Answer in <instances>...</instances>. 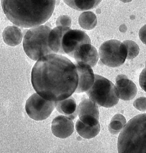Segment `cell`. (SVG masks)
<instances>
[{
    "label": "cell",
    "mask_w": 146,
    "mask_h": 153,
    "mask_svg": "<svg viewBox=\"0 0 146 153\" xmlns=\"http://www.w3.org/2000/svg\"><path fill=\"white\" fill-rule=\"evenodd\" d=\"M31 78L36 92L54 102L71 96L78 83L75 64L66 56L56 54L47 55L36 61Z\"/></svg>",
    "instance_id": "6da1fadb"
},
{
    "label": "cell",
    "mask_w": 146,
    "mask_h": 153,
    "mask_svg": "<svg viewBox=\"0 0 146 153\" xmlns=\"http://www.w3.org/2000/svg\"><path fill=\"white\" fill-rule=\"evenodd\" d=\"M4 14L16 25L25 28L41 25L49 19L55 8L56 1L3 0Z\"/></svg>",
    "instance_id": "7a4b0ae2"
},
{
    "label": "cell",
    "mask_w": 146,
    "mask_h": 153,
    "mask_svg": "<svg viewBox=\"0 0 146 153\" xmlns=\"http://www.w3.org/2000/svg\"><path fill=\"white\" fill-rule=\"evenodd\" d=\"M117 148L119 153H146V114L127 123L119 134Z\"/></svg>",
    "instance_id": "3957f363"
},
{
    "label": "cell",
    "mask_w": 146,
    "mask_h": 153,
    "mask_svg": "<svg viewBox=\"0 0 146 153\" xmlns=\"http://www.w3.org/2000/svg\"><path fill=\"white\" fill-rule=\"evenodd\" d=\"M51 28L45 25L35 27L28 30L23 38V46L28 57L37 61L41 57L54 54L49 48L48 36Z\"/></svg>",
    "instance_id": "277c9868"
},
{
    "label": "cell",
    "mask_w": 146,
    "mask_h": 153,
    "mask_svg": "<svg viewBox=\"0 0 146 153\" xmlns=\"http://www.w3.org/2000/svg\"><path fill=\"white\" fill-rule=\"evenodd\" d=\"M86 92L89 99L98 105L106 108L115 106L120 99L115 85L109 79L98 74H95L92 87Z\"/></svg>",
    "instance_id": "5b68a950"
},
{
    "label": "cell",
    "mask_w": 146,
    "mask_h": 153,
    "mask_svg": "<svg viewBox=\"0 0 146 153\" xmlns=\"http://www.w3.org/2000/svg\"><path fill=\"white\" fill-rule=\"evenodd\" d=\"M98 53L101 62L109 67H118L127 59V48L123 43L118 40L105 41L99 48Z\"/></svg>",
    "instance_id": "8992f818"
},
{
    "label": "cell",
    "mask_w": 146,
    "mask_h": 153,
    "mask_svg": "<svg viewBox=\"0 0 146 153\" xmlns=\"http://www.w3.org/2000/svg\"><path fill=\"white\" fill-rule=\"evenodd\" d=\"M55 108L54 101L48 100L36 92L28 99L25 106L28 116L31 119L37 121L47 119Z\"/></svg>",
    "instance_id": "52a82bcc"
},
{
    "label": "cell",
    "mask_w": 146,
    "mask_h": 153,
    "mask_svg": "<svg viewBox=\"0 0 146 153\" xmlns=\"http://www.w3.org/2000/svg\"><path fill=\"white\" fill-rule=\"evenodd\" d=\"M91 44L90 38L84 31L77 29H70L64 34L62 46L65 54L73 58L74 51L81 45Z\"/></svg>",
    "instance_id": "ba28073f"
},
{
    "label": "cell",
    "mask_w": 146,
    "mask_h": 153,
    "mask_svg": "<svg viewBox=\"0 0 146 153\" xmlns=\"http://www.w3.org/2000/svg\"><path fill=\"white\" fill-rule=\"evenodd\" d=\"M98 105L92 100H83L78 106L79 119L84 123L91 126L99 123V112Z\"/></svg>",
    "instance_id": "9c48e42d"
},
{
    "label": "cell",
    "mask_w": 146,
    "mask_h": 153,
    "mask_svg": "<svg viewBox=\"0 0 146 153\" xmlns=\"http://www.w3.org/2000/svg\"><path fill=\"white\" fill-rule=\"evenodd\" d=\"M78 75V83L75 93L86 92L92 87L95 79L92 67L85 63L76 62L74 63Z\"/></svg>",
    "instance_id": "30bf717a"
},
{
    "label": "cell",
    "mask_w": 146,
    "mask_h": 153,
    "mask_svg": "<svg viewBox=\"0 0 146 153\" xmlns=\"http://www.w3.org/2000/svg\"><path fill=\"white\" fill-rule=\"evenodd\" d=\"M73 58L76 62L85 63L94 67L97 64L99 59L97 50L90 44L81 45L76 49Z\"/></svg>",
    "instance_id": "8fae6325"
},
{
    "label": "cell",
    "mask_w": 146,
    "mask_h": 153,
    "mask_svg": "<svg viewBox=\"0 0 146 153\" xmlns=\"http://www.w3.org/2000/svg\"><path fill=\"white\" fill-rule=\"evenodd\" d=\"M72 120L67 116L60 115L53 120L51 125L52 134L60 139L69 137L74 131V125Z\"/></svg>",
    "instance_id": "7c38bea8"
},
{
    "label": "cell",
    "mask_w": 146,
    "mask_h": 153,
    "mask_svg": "<svg viewBox=\"0 0 146 153\" xmlns=\"http://www.w3.org/2000/svg\"><path fill=\"white\" fill-rule=\"evenodd\" d=\"M71 28L57 26L51 30L48 36L49 47L54 54H65L62 46L63 37Z\"/></svg>",
    "instance_id": "4fadbf2b"
},
{
    "label": "cell",
    "mask_w": 146,
    "mask_h": 153,
    "mask_svg": "<svg viewBox=\"0 0 146 153\" xmlns=\"http://www.w3.org/2000/svg\"><path fill=\"white\" fill-rule=\"evenodd\" d=\"M115 86L118 91L119 98L122 100H132L136 96L137 86L127 77L116 81Z\"/></svg>",
    "instance_id": "5bb4252c"
},
{
    "label": "cell",
    "mask_w": 146,
    "mask_h": 153,
    "mask_svg": "<svg viewBox=\"0 0 146 153\" xmlns=\"http://www.w3.org/2000/svg\"><path fill=\"white\" fill-rule=\"evenodd\" d=\"M3 41L10 46H18L23 39L22 31L18 27L9 26L7 27L2 33Z\"/></svg>",
    "instance_id": "9a60e30c"
},
{
    "label": "cell",
    "mask_w": 146,
    "mask_h": 153,
    "mask_svg": "<svg viewBox=\"0 0 146 153\" xmlns=\"http://www.w3.org/2000/svg\"><path fill=\"white\" fill-rule=\"evenodd\" d=\"M75 128L80 136L84 139H91L95 137L100 132V124L91 126L84 123L79 119L76 121Z\"/></svg>",
    "instance_id": "2e32d148"
},
{
    "label": "cell",
    "mask_w": 146,
    "mask_h": 153,
    "mask_svg": "<svg viewBox=\"0 0 146 153\" xmlns=\"http://www.w3.org/2000/svg\"><path fill=\"white\" fill-rule=\"evenodd\" d=\"M55 105L58 112L67 116L73 114L78 109L75 99L72 96L63 100L55 101Z\"/></svg>",
    "instance_id": "e0dca14e"
},
{
    "label": "cell",
    "mask_w": 146,
    "mask_h": 153,
    "mask_svg": "<svg viewBox=\"0 0 146 153\" xmlns=\"http://www.w3.org/2000/svg\"><path fill=\"white\" fill-rule=\"evenodd\" d=\"M64 2L72 9L79 11H84L94 9L102 1L91 0H76V1H63Z\"/></svg>",
    "instance_id": "ac0fdd59"
},
{
    "label": "cell",
    "mask_w": 146,
    "mask_h": 153,
    "mask_svg": "<svg viewBox=\"0 0 146 153\" xmlns=\"http://www.w3.org/2000/svg\"><path fill=\"white\" fill-rule=\"evenodd\" d=\"M78 22L80 26L83 29L91 30L97 25V18L95 14L92 11H85L79 16Z\"/></svg>",
    "instance_id": "d6986e66"
},
{
    "label": "cell",
    "mask_w": 146,
    "mask_h": 153,
    "mask_svg": "<svg viewBox=\"0 0 146 153\" xmlns=\"http://www.w3.org/2000/svg\"><path fill=\"white\" fill-rule=\"evenodd\" d=\"M127 123V120L123 115L117 114L111 120L109 126V132L113 134L120 133Z\"/></svg>",
    "instance_id": "ffe728a7"
},
{
    "label": "cell",
    "mask_w": 146,
    "mask_h": 153,
    "mask_svg": "<svg viewBox=\"0 0 146 153\" xmlns=\"http://www.w3.org/2000/svg\"><path fill=\"white\" fill-rule=\"evenodd\" d=\"M127 50V59H134L138 55L140 52V48L135 42L127 40L123 42Z\"/></svg>",
    "instance_id": "44dd1931"
},
{
    "label": "cell",
    "mask_w": 146,
    "mask_h": 153,
    "mask_svg": "<svg viewBox=\"0 0 146 153\" xmlns=\"http://www.w3.org/2000/svg\"><path fill=\"white\" fill-rule=\"evenodd\" d=\"M57 26H63L71 28L72 20L70 16L67 15H62L57 18L56 22Z\"/></svg>",
    "instance_id": "7402d4cb"
},
{
    "label": "cell",
    "mask_w": 146,
    "mask_h": 153,
    "mask_svg": "<svg viewBox=\"0 0 146 153\" xmlns=\"http://www.w3.org/2000/svg\"><path fill=\"white\" fill-rule=\"evenodd\" d=\"M133 105L138 110L145 112L146 111V97H142L137 98L134 101Z\"/></svg>",
    "instance_id": "603a6c76"
},
{
    "label": "cell",
    "mask_w": 146,
    "mask_h": 153,
    "mask_svg": "<svg viewBox=\"0 0 146 153\" xmlns=\"http://www.w3.org/2000/svg\"><path fill=\"white\" fill-rule=\"evenodd\" d=\"M140 87L146 92V67L142 71L139 77Z\"/></svg>",
    "instance_id": "cb8c5ba5"
},
{
    "label": "cell",
    "mask_w": 146,
    "mask_h": 153,
    "mask_svg": "<svg viewBox=\"0 0 146 153\" xmlns=\"http://www.w3.org/2000/svg\"><path fill=\"white\" fill-rule=\"evenodd\" d=\"M139 36L142 42L146 45V25L141 28L139 32Z\"/></svg>",
    "instance_id": "d4e9b609"
}]
</instances>
